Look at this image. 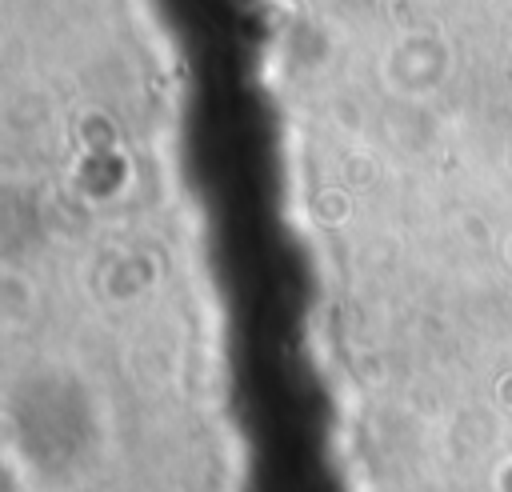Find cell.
Listing matches in <instances>:
<instances>
[{
    "instance_id": "cell-1",
    "label": "cell",
    "mask_w": 512,
    "mask_h": 492,
    "mask_svg": "<svg viewBox=\"0 0 512 492\" xmlns=\"http://www.w3.org/2000/svg\"><path fill=\"white\" fill-rule=\"evenodd\" d=\"M504 260H508V268H512V236H508V244H504Z\"/></svg>"
}]
</instances>
